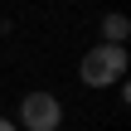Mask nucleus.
Returning a JSON list of instances; mask_svg holds the SVG:
<instances>
[{
	"label": "nucleus",
	"mask_w": 131,
	"mask_h": 131,
	"mask_svg": "<svg viewBox=\"0 0 131 131\" xmlns=\"http://www.w3.org/2000/svg\"><path fill=\"white\" fill-rule=\"evenodd\" d=\"M122 73H126V49H117V44H97V49L83 58V83H88V88L122 83Z\"/></svg>",
	"instance_id": "nucleus-1"
},
{
	"label": "nucleus",
	"mask_w": 131,
	"mask_h": 131,
	"mask_svg": "<svg viewBox=\"0 0 131 131\" xmlns=\"http://www.w3.org/2000/svg\"><path fill=\"white\" fill-rule=\"evenodd\" d=\"M58 112L63 107L53 92H24V102H19V117L29 131H58Z\"/></svg>",
	"instance_id": "nucleus-2"
},
{
	"label": "nucleus",
	"mask_w": 131,
	"mask_h": 131,
	"mask_svg": "<svg viewBox=\"0 0 131 131\" xmlns=\"http://www.w3.org/2000/svg\"><path fill=\"white\" fill-rule=\"evenodd\" d=\"M126 15H107V19H102V34H107V44H117V49H122V39H126Z\"/></svg>",
	"instance_id": "nucleus-3"
},
{
	"label": "nucleus",
	"mask_w": 131,
	"mask_h": 131,
	"mask_svg": "<svg viewBox=\"0 0 131 131\" xmlns=\"http://www.w3.org/2000/svg\"><path fill=\"white\" fill-rule=\"evenodd\" d=\"M0 131H19V126H15V122H5V117H0Z\"/></svg>",
	"instance_id": "nucleus-4"
}]
</instances>
